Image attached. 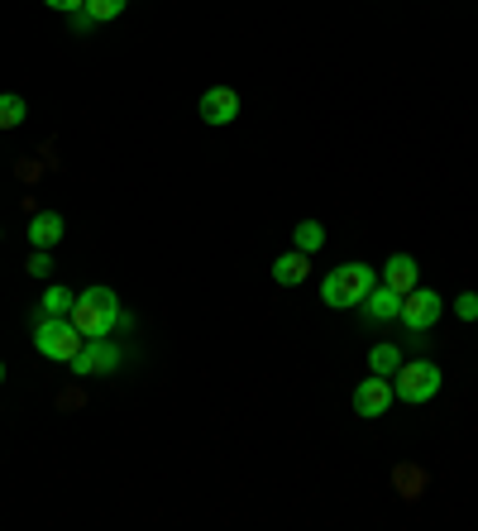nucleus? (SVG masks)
Listing matches in <instances>:
<instances>
[{
  "label": "nucleus",
  "instance_id": "obj_17",
  "mask_svg": "<svg viewBox=\"0 0 478 531\" xmlns=\"http://www.w3.org/2000/svg\"><path fill=\"white\" fill-rule=\"evenodd\" d=\"M87 10L96 24H106V20H115V15H125V0H87Z\"/></svg>",
  "mask_w": 478,
  "mask_h": 531
},
{
  "label": "nucleus",
  "instance_id": "obj_7",
  "mask_svg": "<svg viewBox=\"0 0 478 531\" xmlns=\"http://www.w3.org/2000/svg\"><path fill=\"white\" fill-rule=\"evenodd\" d=\"M392 398H397V393H392V378L369 374L364 383H359V388H354V412L373 421V417H383V412H388Z\"/></svg>",
  "mask_w": 478,
  "mask_h": 531
},
{
  "label": "nucleus",
  "instance_id": "obj_14",
  "mask_svg": "<svg viewBox=\"0 0 478 531\" xmlns=\"http://www.w3.org/2000/svg\"><path fill=\"white\" fill-rule=\"evenodd\" d=\"M24 115H29L24 96H15V91H0V130H15V125H24Z\"/></svg>",
  "mask_w": 478,
  "mask_h": 531
},
{
  "label": "nucleus",
  "instance_id": "obj_20",
  "mask_svg": "<svg viewBox=\"0 0 478 531\" xmlns=\"http://www.w3.org/2000/svg\"><path fill=\"white\" fill-rule=\"evenodd\" d=\"M91 24H96V20H91V10H87V5H82V10H72V29H77V34H87Z\"/></svg>",
  "mask_w": 478,
  "mask_h": 531
},
{
  "label": "nucleus",
  "instance_id": "obj_6",
  "mask_svg": "<svg viewBox=\"0 0 478 531\" xmlns=\"http://www.w3.org/2000/svg\"><path fill=\"white\" fill-rule=\"evenodd\" d=\"M77 378H87V374H115L120 369V350L115 345H106V340H87L82 350L72 354V364H67Z\"/></svg>",
  "mask_w": 478,
  "mask_h": 531
},
{
  "label": "nucleus",
  "instance_id": "obj_16",
  "mask_svg": "<svg viewBox=\"0 0 478 531\" xmlns=\"http://www.w3.org/2000/svg\"><path fill=\"white\" fill-rule=\"evenodd\" d=\"M72 302H77V297L53 283V288L44 292V302H39V316H72Z\"/></svg>",
  "mask_w": 478,
  "mask_h": 531
},
{
  "label": "nucleus",
  "instance_id": "obj_15",
  "mask_svg": "<svg viewBox=\"0 0 478 531\" xmlns=\"http://www.w3.org/2000/svg\"><path fill=\"white\" fill-rule=\"evenodd\" d=\"M292 244H297L302 254H316V249L326 244V225H321V221H302L297 230H292Z\"/></svg>",
  "mask_w": 478,
  "mask_h": 531
},
{
  "label": "nucleus",
  "instance_id": "obj_12",
  "mask_svg": "<svg viewBox=\"0 0 478 531\" xmlns=\"http://www.w3.org/2000/svg\"><path fill=\"white\" fill-rule=\"evenodd\" d=\"M364 307H369L373 321H397V316H402V292H392L388 283H383V288L373 283V292L364 297Z\"/></svg>",
  "mask_w": 478,
  "mask_h": 531
},
{
  "label": "nucleus",
  "instance_id": "obj_19",
  "mask_svg": "<svg viewBox=\"0 0 478 531\" xmlns=\"http://www.w3.org/2000/svg\"><path fill=\"white\" fill-rule=\"evenodd\" d=\"M48 268H53L48 249H34V259H29V273H34V278H48Z\"/></svg>",
  "mask_w": 478,
  "mask_h": 531
},
{
  "label": "nucleus",
  "instance_id": "obj_1",
  "mask_svg": "<svg viewBox=\"0 0 478 531\" xmlns=\"http://www.w3.org/2000/svg\"><path fill=\"white\" fill-rule=\"evenodd\" d=\"M72 321H77V331L87 335V340H106L125 321V311H120V297L110 288H87L72 302Z\"/></svg>",
  "mask_w": 478,
  "mask_h": 531
},
{
  "label": "nucleus",
  "instance_id": "obj_8",
  "mask_svg": "<svg viewBox=\"0 0 478 531\" xmlns=\"http://www.w3.org/2000/svg\"><path fill=\"white\" fill-rule=\"evenodd\" d=\"M235 115H239V91H230V87L201 91V120L206 125H230Z\"/></svg>",
  "mask_w": 478,
  "mask_h": 531
},
{
  "label": "nucleus",
  "instance_id": "obj_21",
  "mask_svg": "<svg viewBox=\"0 0 478 531\" xmlns=\"http://www.w3.org/2000/svg\"><path fill=\"white\" fill-rule=\"evenodd\" d=\"M48 10H67V15H72V10H82V5H87V0H44Z\"/></svg>",
  "mask_w": 478,
  "mask_h": 531
},
{
  "label": "nucleus",
  "instance_id": "obj_9",
  "mask_svg": "<svg viewBox=\"0 0 478 531\" xmlns=\"http://www.w3.org/2000/svg\"><path fill=\"white\" fill-rule=\"evenodd\" d=\"M306 273H311V254H302V249L273 259V283L278 288H297V283H306Z\"/></svg>",
  "mask_w": 478,
  "mask_h": 531
},
{
  "label": "nucleus",
  "instance_id": "obj_18",
  "mask_svg": "<svg viewBox=\"0 0 478 531\" xmlns=\"http://www.w3.org/2000/svg\"><path fill=\"white\" fill-rule=\"evenodd\" d=\"M455 316H459V321H478V292H459V297H455Z\"/></svg>",
  "mask_w": 478,
  "mask_h": 531
},
{
  "label": "nucleus",
  "instance_id": "obj_3",
  "mask_svg": "<svg viewBox=\"0 0 478 531\" xmlns=\"http://www.w3.org/2000/svg\"><path fill=\"white\" fill-rule=\"evenodd\" d=\"M87 345V335L77 331L72 316H39L34 321V350L53 359V364H72V354Z\"/></svg>",
  "mask_w": 478,
  "mask_h": 531
},
{
  "label": "nucleus",
  "instance_id": "obj_13",
  "mask_svg": "<svg viewBox=\"0 0 478 531\" xmlns=\"http://www.w3.org/2000/svg\"><path fill=\"white\" fill-rule=\"evenodd\" d=\"M369 369H373V374H383V378H392L397 369H402V350H397V345H373V350H369Z\"/></svg>",
  "mask_w": 478,
  "mask_h": 531
},
{
  "label": "nucleus",
  "instance_id": "obj_2",
  "mask_svg": "<svg viewBox=\"0 0 478 531\" xmlns=\"http://www.w3.org/2000/svg\"><path fill=\"white\" fill-rule=\"evenodd\" d=\"M373 268L369 264H340L335 273H326L321 283V302L335 311H349V307H364V297L373 292Z\"/></svg>",
  "mask_w": 478,
  "mask_h": 531
},
{
  "label": "nucleus",
  "instance_id": "obj_5",
  "mask_svg": "<svg viewBox=\"0 0 478 531\" xmlns=\"http://www.w3.org/2000/svg\"><path fill=\"white\" fill-rule=\"evenodd\" d=\"M440 311H445V302H440L431 288H412L407 297H402V316H397V321H402L412 335H421L440 321Z\"/></svg>",
  "mask_w": 478,
  "mask_h": 531
},
{
  "label": "nucleus",
  "instance_id": "obj_4",
  "mask_svg": "<svg viewBox=\"0 0 478 531\" xmlns=\"http://www.w3.org/2000/svg\"><path fill=\"white\" fill-rule=\"evenodd\" d=\"M392 393L402 402H412V407L416 402H431L440 393V369H435L431 359H412V364L402 359V369L392 374Z\"/></svg>",
  "mask_w": 478,
  "mask_h": 531
},
{
  "label": "nucleus",
  "instance_id": "obj_22",
  "mask_svg": "<svg viewBox=\"0 0 478 531\" xmlns=\"http://www.w3.org/2000/svg\"><path fill=\"white\" fill-rule=\"evenodd\" d=\"M0 383H5V359H0Z\"/></svg>",
  "mask_w": 478,
  "mask_h": 531
},
{
  "label": "nucleus",
  "instance_id": "obj_10",
  "mask_svg": "<svg viewBox=\"0 0 478 531\" xmlns=\"http://www.w3.org/2000/svg\"><path fill=\"white\" fill-rule=\"evenodd\" d=\"M416 273H421V268H416L412 254H392L388 264H383V283H388L392 292H402V297H407V292L416 288Z\"/></svg>",
  "mask_w": 478,
  "mask_h": 531
},
{
  "label": "nucleus",
  "instance_id": "obj_11",
  "mask_svg": "<svg viewBox=\"0 0 478 531\" xmlns=\"http://www.w3.org/2000/svg\"><path fill=\"white\" fill-rule=\"evenodd\" d=\"M58 240H63V216H58V211H39V216L29 221V244H34V249H53Z\"/></svg>",
  "mask_w": 478,
  "mask_h": 531
}]
</instances>
